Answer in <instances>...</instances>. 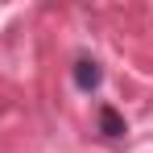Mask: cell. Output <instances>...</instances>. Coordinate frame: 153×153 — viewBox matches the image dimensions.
<instances>
[{"instance_id": "cell-1", "label": "cell", "mask_w": 153, "mask_h": 153, "mask_svg": "<svg viewBox=\"0 0 153 153\" xmlns=\"http://www.w3.org/2000/svg\"><path fill=\"white\" fill-rule=\"evenodd\" d=\"M100 62H91V58H79L75 62V83L83 87V91H91V87H100Z\"/></svg>"}, {"instance_id": "cell-2", "label": "cell", "mask_w": 153, "mask_h": 153, "mask_svg": "<svg viewBox=\"0 0 153 153\" xmlns=\"http://www.w3.org/2000/svg\"><path fill=\"white\" fill-rule=\"evenodd\" d=\"M100 132L103 137H124V120H120V112H116L112 103L100 108Z\"/></svg>"}]
</instances>
